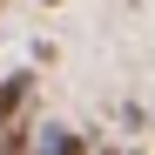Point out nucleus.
Instances as JSON below:
<instances>
[{
	"mask_svg": "<svg viewBox=\"0 0 155 155\" xmlns=\"http://www.w3.org/2000/svg\"><path fill=\"white\" fill-rule=\"evenodd\" d=\"M34 94H41V74H34V68L0 74V128H7V121H20V115H34Z\"/></svg>",
	"mask_w": 155,
	"mask_h": 155,
	"instance_id": "obj_1",
	"label": "nucleus"
},
{
	"mask_svg": "<svg viewBox=\"0 0 155 155\" xmlns=\"http://www.w3.org/2000/svg\"><path fill=\"white\" fill-rule=\"evenodd\" d=\"M34 155H94L81 128H68V121H34Z\"/></svg>",
	"mask_w": 155,
	"mask_h": 155,
	"instance_id": "obj_2",
	"label": "nucleus"
}]
</instances>
